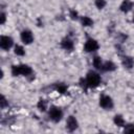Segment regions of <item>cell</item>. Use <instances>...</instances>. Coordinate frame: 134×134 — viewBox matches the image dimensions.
Returning a JSON list of instances; mask_svg holds the SVG:
<instances>
[{
  "label": "cell",
  "instance_id": "obj_18",
  "mask_svg": "<svg viewBox=\"0 0 134 134\" xmlns=\"http://www.w3.org/2000/svg\"><path fill=\"white\" fill-rule=\"evenodd\" d=\"M55 90L60 93H66L67 92V86L64 84H57L55 85Z\"/></svg>",
  "mask_w": 134,
  "mask_h": 134
},
{
  "label": "cell",
  "instance_id": "obj_24",
  "mask_svg": "<svg viewBox=\"0 0 134 134\" xmlns=\"http://www.w3.org/2000/svg\"><path fill=\"white\" fill-rule=\"evenodd\" d=\"M132 22L134 23V15H133V18H132Z\"/></svg>",
  "mask_w": 134,
  "mask_h": 134
},
{
  "label": "cell",
  "instance_id": "obj_23",
  "mask_svg": "<svg viewBox=\"0 0 134 134\" xmlns=\"http://www.w3.org/2000/svg\"><path fill=\"white\" fill-rule=\"evenodd\" d=\"M5 20H6V15H5V13H1L0 14V23L1 24H4L5 23Z\"/></svg>",
  "mask_w": 134,
  "mask_h": 134
},
{
  "label": "cell",
  "instance_id": "obj_16",
  "mask_svg": "<svg viewBox=\"0 0 134 134\" xmlns=\"http://www.w3.org/2000/svg\"><path fill=\"white\" fill-rule=\"evenodd\" d=\"M37 107H38V109H39L40 111L44 112V111H46V109H47V107H48V103H47L45 99H40V100L38 102V104H37Z\"/></svg>",
  "mask_w": 134,
  "mask_h": 134
},
{
  "label": "cell",
  "instance_id": "obj_4",
  "mask_svg": "<svg viewBox=\"0 0 134 134\" xmlns=\"http://www.w3.org/2000/svg\"><path fill=\"white\" fill-rule=\"evenodd\" d=\"M98 104L99 106L105 109V110H112L113 106H114V103L111 98V96L107 95V94H102L99 96V100H98Z\"/></svg>",
  "mask_w": 134,
  "mask_h": 134
},
{
  "label": "cell",
  "instance_id": "obj_2",
  "mask_svg": "<svg viewBox=\"0 0 134 134\" xmlns=\"http://www.w3.org/2000/svg\"><path fill=\"white\" fill-rule=\"evenodd\" d=\"M12 74L14 76L18 75H24V76H29L32 75V69L30 66L25 65V64H20V65H14L12 67Z\"/></svg>",
  "mask_w": 134,
  "mask_h": 134
},
{
  "label": "cell",
  "instance_id": "obj_7",
  "mask_svg": "<svg viewBox=\"0 0 134 134\" xmlns=\"http://www.w3.org/2000/svg\"><path fill=\"white\" fill-rule=\"evenodd\" d=\"M20 38H21V41L23 42V44H25V45H29V44H31L34 42V35L28 29H24L21 32Z\"/></svg>",
  "mask_w": 134,
  "mask_h": 134
},
{
  "label": "cell",
  "instance_id": "obj_17",
  "mask_svg": "<svg viewBox=\"0 0 134 134\" xmlns=\"http://www.w3.org/2000/svg\"><path fill=\"white\" fill-rule=\"evenodd\" d=\"M14 52H15V54L20 55V57L25 54V50H24L23 46H21V45H16L15 48H14Z\"/></svg>",
  "mask_w": 134,
  "mask_h": 134
},
{
  "label": "cell",
  "instance_id": "obj_15",
  "mask_svg": "<svg viewBox=\"0 0 134 134\" xmlns=\"http://www.w3.org/2000/svg\"><path fill=\"white\" fill-rule=\"evenodd\" d=\"M113 121H114L115 126H117V127H125V125H126V121H125L124 117L121 115H119V114H117V115L114 116Z\"/></svg>",
  "mask_w": 134,
  "mask_h": 134
},
{
  "label": "cell",
  "instance_id": "obj_5",
  "mask_svg": "<svg viewBox=\"0 0 134 134\" xmlns=\"http://www.w3.org/2000/svg\"><path fill=\"white\" fill-rule=\"evenodd\" d=\"M98 48H99V45H98L97 41L94 40V39H92V38L87 39V41L85 42L84 50H85L86 52H94V51H96Z\"/></svg>",
  "mask_w": 134,
  "mask_h": 134
},
{
  "label": "cell",
  "instance_id": "obj_1",
  "mask_svg": "<svg viewBox=\"0 0 134 134\" xmlns=\"http://www.w3.org/2000/svg\"><path fill=\"white\" fill-rule=\"evenodd\" d=\"M85 82H86L87 88H96L99 86V84L102 82V77L97 72L91 70L87 73V75L85 77Z\"/></svg>",
  "mask_w": 134,
  "mask_h": 134
},
{
  "label": "cell",
  "instance_id": "obj_22",
  "mask_svg": "<svg viewBox=\"0 0 134 134\" xmlns=\"http://www.w3.org/2000/svg\"><path fill=\"white\" fill-rule=\"evenodd\" d=\"M0 105H1V108H2V109H4V108H5L6 106H8V103L6 102V98H5V97H4L3 95L1 96V100H0Z\"/></svg>",
  "mask_w": 134,
  "mask_h": 134
},
{
  "label": "cell",
  "instance_id": "obj_3",
  "mask_svg": "<svg viewBox=\"0 0 134 134\" xmlns=\"http://www.w3.org/2000/svg\"><path fill=\"white\" fill-rule=\"evenodd\" d=\"M48 116L50 120H52L53 122H59L63 118V111L61 108L57 106H51L48 111Z\"/></svg>",
  "mask_w": 134,
  "mask_h": 134
},
{
  "label": "cell",
  "instance_id": "obj_20",
  "mask_svg": "<svg viewBox=\"0 0 134 134\" xmlns=\"http://www.w3.org/2000/svg\"><path fill=\"white\" fill-rule=\"evenodd\" d=\"M95 5L98 9H102L106 5V1L105 0H95Z\"/></svg>",
  "mask_w": 134,
  "mask_h": 134
},
{
  "label": "cell",
  "instance_id": "obj_21",
  "mask_svg": "<svg viewBox=\"0 0 134 134\" xmlns=\"http://www.w3.org/2000/svg\"><path fill=\"white\" fill-rule=\"evenodd\" d=\"M69 17H70L72 20H77V19H79V14H77V12H75L74 9H71V10H70V14H69Z\"/></svg>",
  "mask_w": 134,
  "mask_h": 134
},
{
  "label": "cell",
  "instance_id": "obj_9",
  "mask_svg": "<svg viewBox=\"0 0 134 134\" xmlns=\"http://www.w3.org/2000/svg\"><path fill=\"white\" fill-rule=\"evenodd\" d=\"M61 46H62L63 49H65L67 51H72L73 48H74V43H73V41L69 37H66V38H64L62 40Z\"/></svg>",
  "mask_w": 134,
  "mask_h": 134
},
{
  "label": "cell",
  "instance_id": "obj_6",
  "mask_svg": "<svg viewBox=\"0 0 134 134\" xmlns=\"http://www.w3.org/2000/svg\"><path fill=\"white\" fill-rule=\"evenodd\" d=\"M14 45V40L8 36H1L0 38V47L3 50H9Z\"/></svg>",
  "mask_w": 134,
  "mask_h": 134
},
{
  "label": "cell",
  "instance_id": "obj_11",
  "mask_svg": "<svg viewBox=\"0 0 134 134\" xmlns=\"http://www.w3.org/2000/svg\"><path fill=\"white\" fill-rule=\"evenodd\" d=\"M133 5L134 3L131 1V0H124L119 6V9L122 12V13H129L132 8H133Z\"/></svg>",
  "mask_w": 134,
  "mask_h": 134
},
{
  "label": "cell",
  "instance_id": "obj_19",
  "mask_svg": "<svg viewBox=\"0 0 134 134\" xmlns=\"http://www.w3.org/2000/svg\"><path fill=\"white\" fill-rule=\"evenodd\" d=\"M124 132H125V133H134V125H133V124L125 125V127H124Z\"/></svg>",
  "mask_w": 134,
  "mask_h": 134
},
{
  "label": "cell",
  "instance_id": "obj_10",
  "mask_svg": "<svg viewBox=\"0 0 134 134\" xmlns=\"http://www.w3.org/2000/svg\"><path fill=\"white\" fill-rule=\"evenodd\" d=\"M121 64L126 69H132L134 67V60H133V58H131L129 55H122Z\"/></svg>",
  "mask_w": 134,
  "mask_h": 134
},
{
  "label": "cell",
  "instance_id": "obj_14",
  "mask_svg": "<svg viewBox=\"0 0 134 134\" xmlns=\"http://www.w3.org/2000/svg\"><path fill=\"white\" fill-rule=\"evenodd\" d=\"M103 61H102V59L99 58V57H94L93 58V60H92V64H93V67L95 68V69H97V70H102V68H103Z\"/></svg>",
  "mask_w": 134,
  "mask_h": 134
},
{
  "label": "cell",
  "instance_id": "obj_12",
  "mask_svg": "<svg viewBox=\"0 0 134 134\" xmlns=\"http://www.w3.org/2000/svg\"><path fill=\"white\" fill-rule=\"evenodd\" d=\"M116 69V65L112 62V61H106L103 63V68L102 70L103 71H114Z\"/></svg>",
  "mask_w": 134,
  "mask_h": 134
},
{
  "label": "cell",
  "instance_id": "obj_13",
  "mask_svg": "<svg viewBox=\"0 0 134 134\" xmlns=\"http://www.w3.org/2000/svg\"><path fill=\"white\" fill-rule=\"evenodd\" d=\"M81 23L84 27H90L93 25V20L87 16H84V17H81Z\"/></svg>",
  "mask_w": 134,
  "mask_h": 134
},
{
  "label": "cell",
  "instance_id": "obj_8",
  "mask_svg": "<svg viewBox=\"0 0 134 134\" xmlns=\"http://www.w3.org/2000/svg\"><path fill=\"white\" fill-rule=\"evenodd\" d=\"M79 128V121L74 116H69L66 120V129L69 132H73Z\"/></svg>",
  "mask_w": 134,
  "mask_h": 134
}]
</instances>
